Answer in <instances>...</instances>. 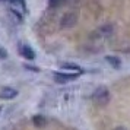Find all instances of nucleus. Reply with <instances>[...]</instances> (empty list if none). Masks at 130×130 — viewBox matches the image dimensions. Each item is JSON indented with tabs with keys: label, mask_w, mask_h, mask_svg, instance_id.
Instances as JSON below:
<instances>
[{
	"label": "nucleus",
	"mask_w": 130,
	"mask_h": 130,
	"mask_svg": "<svg viewBox=\"0 0 130 130\" xmlns=\"http://www.w3.org/2000/svg\"><path fill=\"white\" fill-rule=\"evenodd\" d=\"M110 91L107 86L104 85H101L98 88H95V91L92 92V100H94L95 104H98V105H107L108 102H110Z\"/></svg>",
	"instance_id": "1"
},
{
	"label": "nucleus",
	"mask_w": 130,
	"mask_h": 130,
	"mask_svg": "<svg viewBox=\"0 0 130 130\" xmlns=\"http://www.w3.org/2000/svg\"><path fill=\"white\" fill-rule=\"evenodd\" d=\"M77 19H79V16H77L76 12H67L61 16V19H60V26H61L63 29L73 28V26L77 24Z\"/></svg>",
	"instance_id": "2"
},
{
	"label": "nucleus",
	"mask_w": 130,
	"mask_h": 130,
	"mask_svg": "<svg viewBox=\"0 0 130 130\" xmlns=\"http://www.w3.org/2000/svg\"><path fill=\"white\" fill-rule=\"evenodd\" d=\"M18 53L21 57H24L25 60H29V61L35 60V57H37L35 51L28 44H18Z\"/></svg>",
	"instance_id": "3"
},
{
	"label": "nucleus",
	"mask_w": 130,
	"mask_h": 130,
	"mask_svg": "<svg viewBox=\"0 0 130 130\" xmlns=\"http://www.w3.org/2000/svg\"><path fill=\"white\" fill-rule=\"evenodd\" d=\"M54 80L57 83H67L79 77V73H64V72H54L53 73Z\"/></svg>",
	"instance_id": "4"
},
{
	"label": "nucleus",
	"mask_w": 130,
	"mask_h": 130,
	"mask_svg": "<svg viewBox=\"0 0 130 130\" xmlns=\"http://www.w3.org/2000/svg\"><path fill=\"white\" fill-rule=\"evenodd\" d=\"M18 95H19V91L16 88H12V86H2L0 88V100L10 101V100H15Z\"/></svg>",
	"instance_id": "5"
},
{
	"label": "nucleus",
	"mask_w": 130,
	"mask_h": 130,
	"mask_svg": "<svg viewBox=\"0 0 130 130\" xmlns=\"http://www.w3.org/2000/svg\"><path fill=\"white\" fill-rule=\"evenodd\" d=\"M98 34H100L101 37H111L112 34H114V26L110 24L107 25H102V26H100L98 28V31H96Z\"/></svg>",
	"instance_id": "6"
},
{
	"label": "nucleus",
	"mask_w": 130,
	"mask_h": 130,
	"mask_svg": "<svg viewBox=\"0 0 130 130\" xmlns=\"http://www.w3.org/2000/svg\"><path fill=\"white\" fill-rule=\"evenodd\" d=\"M32 124L38 127V129H42V127H45L47 126V118L44 117L42 114H37L32 117Z\"/></svg>",
	"instance_id": "7"
},
{
	"label": "nucleus",
	"mask_w": 130,
	"mask_h": 130,
	"mask_svg": "<svg viewBox=\"0 0 130 130\" xmlns=\"http://www.w3.org/2000/svg\"><path fill=\"white\" fill-rule=\"evenodd\" d=\"M60 67L61 69H67V70H72V72H75V73H82V67L80 66H77V64H75V63H61L60 64Z\"/></svg>",
	"instance_id": "8"
},
{
	"label": "nucleus",
	"mask_w": 130,
	"mask_h": 130,
	"mask_svg": "<svg viewBox=\"0 0 130 130\" xmlns=\"http://www.w3.org/2000/svg\"><path fill=\"white\" fill-rule=\"evenodd\" d=\"M105 60H107V63H108L110 66H112L114 69H118V67L121 66V61H120V59H118V57H116V56H107Z\"/></svg>",
	"instance_id": "9"
},
{
	"label": "nucleus",
	"mask_w": 130,
	"mask_h": 130,
	"mask_svg": "<svg viewBox=\"0 0 130 130\" xmlns=\"http://www.w3.org/2000/svg\"><path fill=\"white\" fill-rule=\"evenodd\" d=\"M7 2H12L15 6H19L22 10H26V2L25 0H7Z\"/></svg>",
	"instance_id": "10"
},
{
	"label": "nucleus",
	"mask_w": 130,
	"mask_h": 130,
	"mask_svg": "<svg viewBox=\"0 0 130 130\" xmlns=\"http://www.w3.org/2000/svg\"><path fill=\"white\" fill-rule=\"evenodd\" d=\"M66 0H48V6L50 7H59L64 3Z\"/></svg>",
	"instance_id": "11"
},
{
	"label": "nucleus",
	"mask_w": 130,
	"mask_h": 130,
	"mask_svg": "<svg viewBox=\"0 0 130 130\" xmlns=\"http://www.w3.org/2000/svg\"><path fill=\"white\" fill-rule=\"evenodd\" d=\"M9 57V53H7V50L2 44H0V60H7Z\"/></svg>",
	"instance_id": "12"
},
{
	"label": "nucleus",
	"mask_w": 130,
	"mask_h": 130,
	"mask_svg": "<svg viewBox=\"0 0 130 130\" xmlns=\"http://www.w3.org/2000/svg\"><path fill=\"white\" fill-rule=\"evenodd\" d=\"M24 67L25 69H28V70H31V72H40V67H37V66H29V64H24Z\"/></svg>",
	"instance_id": "13"
},
{
	"label": "nucleus",
	"mask_w": 130,
	"mask_h": 130,
	"mask_svg": "<svg viewBox=\"0 0 130 130\" xmlns=\"http://www.w3.org/2000/svg\"><path fill=\"white\" fill-rule=\"evenodd\" d=\"M114 130H126V127H123V126H118V127H116Z\"/></svg>",
	"instance_id": "14"
},
{
	"label": "nucleus",
	"mask_w": 130,
	"mask_h": 130,
	"mask_svg": "<svg viewBox=\"0 0 130 130\" xmlns=\"http://www.w3.org/2000/svg\"><path fill=\"white\" fill-rule=\"evenodd\" d=\"M2 111H3V107L0 105V114H2Z\"/></svg>",
	"instance_id": "15"
},
{
	"label": "nucleus",
	"mask_w": 130,
	"mask_h": 130,
	"mask_svg": "<svg viewBox=\"0 0 130 130\" xmlns=\"http://www.w3.org/2000/svg\"><path fill=\"white\" fill-rule=\"evenodd\" d=\"M0 2H7V0H0Z\"/></svg>",
	"instance_id": "16"
}]
</instances>
